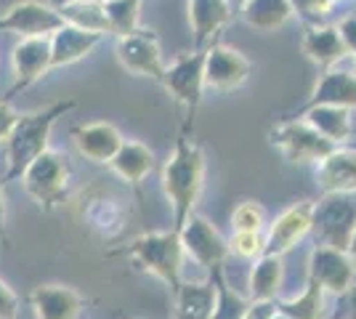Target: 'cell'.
Wrapping results in <instances>:
<instances>
[{"label": "cell", "mask_w": 356, "mask_h": 319, "mask_svg": "<svg viewBox=\"0 0 356 319\" xmlns=\"http://www.w3.org/2000/svg\"><path fill=\"white\" fill-rule=\"evenodd\" d=\"M106 3H109V0H106Z\"/></svg>", "instance_id": "obj_36"}, {"label": "cell", "mask_w": 356, "mask_h": 319, "mask_svg": "<svg viewBox=\"0 0 356 319\" xmlns=\"http://www.w3.org/2000/svg\"><path fill=\"white\" fill-rule=\"evenodd\" d=\"M290 16V0H248L245 19L258 30H274Z\"/></svg>", "instance_id": "obj_20"}, {"label": "cell", "mask_w": 356, "mask_h": 319, "mask_svg": "<svg viewBox=\"0 0 356 319\" xmlns=\"http://www.w3.org/2000/svg\"><path fill=\"white\" fill-rule=\"evenodd\" d=\"M16 314H19V301L6 288V282H0V319H16Z\"/></svg>", "instance_id": "obj_30"}, {"label": "cell", "mask_w": 356, "mask_h": 319, "mask_svg": "<svg viewBox=\"0 0 356 319\" xmlns=\"http://www.w3.org/2000/svg\"><path fill=\"white\" fill-rule=\"evenodd\" d=\"M351 250H354V256H356V231H354V237H351Z\"/></svg>", "instance_id": "obj_34"}, {"label": "cell", "mask_w": 356, "mask_h": 319, "mask_svg": "<svg viewBox=\"0 0 356 319\" xmlns=\"http://www.w3.org/2000/svg\"><path fill=\"white\" fill-rule=\"evenodd\" d=\"M16 120H19V117L14 115L11 104H8V101H0V141L8 138V133L14 131Z\"/></svg>", "instance_id": "obj_31"}, {"label": "cell", "mask_w": 356, "mask_h": 319, "mask_svg": "<svg viewBox=\"0 0 356 319\" xmlns=\"http://www.w3.org/2000/svg\"><path fill=\"white\" fill-rule=\"evenodd\" d=\"M67 173H70V170H67V163H64L56 152H48V149H45V152L24 170L22 181H24V189L35 197V202H38L40 208H45V211H51L54 205H59L61 199H64V192H67Z\"/></svg>", "instance_id": "obj_3"}, {"label": "cell", "mask_w": 356, "mask_h": 319, "mask_svg": "<svg viewBox=\"0 0 356 319\" xmlns=\"http://www.w3.org/2000/svg\"><path fill=\"white\" fill-rule=\"evenodd\" d=\"M312 224H314V205H309V202L293 205L290 211H284L282 215L274 221L264 250H266L268 256H280L284 250H290V247L312 229Z\"/></svg>", "instance_id": "obj_9"}, {"label": "cell", "mask_w": 356, "mask_h": 319, "mask_svg": "<svg viewBox=\"0 0 356 319\" xmlns=\"http://www.w3.org/2000/svg\"><path fill=\"white\" fill-rule=\"evenodd\" d=\"M319 181L327 192H354L356 189V154L332 152L319 167Z\"/></svg>", "instance_id": "obj_15"}, {"label": "cell", "mask_w": 356, "mask_h": 319, "mask_svg": "<svg viewBox=\"0 0 356 319\" xmlns=\"http://www.w3.org/2000/svg\"><path fill=\"white\" fill-rule=\"evenodd\" d=\"M226 19V3L223 0H194L192 3V22L197 35H208Z\"/></svg>", "instance_id": "obj_23"}, {"label": "cell", "mask_w": 356, "mask_h": 319, "mask_svg": "<svg viewBox=\"0 0 356 319\" xmlns=\"http://www.w3.org/2000/svg\"><path fill=\"white\" fill-rule=\"evenodd\" d=\"M284 314L293 319H319L322 317V288L312 279L306 295H303L300 301H296V304L287 306Z\"/></svg>", "instance_id": "obj_27"}, {"label": "cell", "mask_w": 356, "mask_h": 319, "mask_svg": "<svg viewBox=\"0 0 356 319\" xmlns=\"http://www.w3.org/2000/svg\"><path fill=\"white\" fill-rule=\"evenodd\" d=\"M118 56L125 69H131L134 75L141 77H157L163 80V59H160V48L152 35H141V32H128L122 35L118 46Z\"/></svg>", "instance_id": "obj_7"}, {"label": "cell", "mask_w": 356, "mask_h": 319, "mask_svg": "<svg viewBox=\"0 0 356 319\" xmlns=\"http://www.w3.org/2000/svg\"><path fill=\"white\" fill-rule=\"evenodd\" d=\"M136 8H138V0H109L104 6L106 19H109V30L120 32V35L134 32Z\"/></svg>", "instance_id": "obj_26"}, {"label": "cell", "mask_w": 356, "mask_h": 319, "mask_svg": "<svg viewBox=\"0 0 356 319\" xmlns=\"http://www.w3.org/2000/svg\"><path fill=\"white\" fill-rule=\"evenodd\" d=\"M109 165L115 167L125 181L138 183L149 170H152V152H149L144 144L131 141V144H122V147H120Z\"/></svg>", "instance_id": "obj_18"}, {"label": "cell", "mask_w": 356, "mask_h": 319, "mask_svg": "<svg viewBox=\"0 0 356 319\" xmlns=\"http://www.w3.org/2000/svg\"><path fill=\"white\" fill-rule=\"evenodd\" d=\"M271 141L284 152L290 163H312V160H325L335 152V144L325 138L316 128H309L303 122H287L280 125Z\"/></svg>", "instance_id": "obj_4"}, {"label": "cell", "mask_w": 356, "mask_h": 319, "mask_svg": "<svg viewBox=\"0 0 356 319\" xmlns=\"http://www.w3.org/2000/svg\"><path fill=\"white\" fill-rule=\"evenodd\" d=\"M319 101H330V104H356V80H351L348 75H335L327 77L325 83L319 85Z\"/></svg>", "instance_id": "obj_24"}, {"label": "cell", "mask_w": 356, "mask_h": 319, "mask_svg": "<svg viewBox=\"0 0 356 319\" xmlns=\"http://www.w3.org/2000/svg\"><path fill=\"white\" fill-rule=\"evenodd\" d=\"M74 147L83 157H88L93 163H112V157L122 147V136L118 133L115 125L109 122H93L74 128Z\"/></svg>", "instance_id": "obj_11"}, {"label": "cell", "mask_w": 356, "mask_h": 319, "mask_svg": "<svg viewBox=\"0 0 356 319\" xmlns=\"http://www.w3.org/2000/svg\"><path fill=\"white\" fill-rule=\"evenodd\" d=\"M51 67V40L48 38H24L19 46L14 48V72H16V85L11 93L19 88L32 85L38 77Z\"/></svg>", "instance_id": "obj_10"}, {"label": "cell", "mask_w": 356, "mask_h": 319, "mask_svg": "<svg viewBox=\"0 0 356 319\" xmlns=\"http://www.w3.org/2000/svg\"><path fill=\"white\" fill-rule=\"evenodd\" d=\"M232 247L239 256H258L264 250V240L258 231H237V237L232 240Z\"/></svg>", "instance_id": "obj_29"}, {"label": "cell", "mask_w": 356, "mask_h": 319, "mask_svg": "<svg viewBox=\"0 0 356 319\" xmlns=\"http://www.w3.org/2000/svg\"><path fill=\"white\" fill-rule=\"evenodd\" d=\"M303 51L319 64H330V61L341 59L346 54L341 35L335 30H312L303 40Z\"/></svg>", "instance_id": "obj_21"}, {"label": "cell", "mask_w": 356, "mask_h": 319, "mask_svg": "<svg viewBox=\"0 0 356 319\" xmlns=\"http://www.w3.org/2000/svg\"><path fill=\"white\" fill-rule=\"evenodd\" d=\"M248 72L250 67L237 51L213 48L202 64V85H208L213 91H234L245 83Z\"/></svg>", "instance_id": "obj_8"}, {"label": "cell", "mask_w": 356, "mask_h": 319, "mask_svg": "<svg viewBox=\"0 0 356 319\" xmlns=\"http://www.w3.org/2000/svg\"><path fill=\"white\" fill-rule=\"evenodd\" d=\"M59 3H70V0H59Z\"/></svg>", "instance_id": "obj_35"}, {"label": "cell", "mask_w": 356, "mask_h": 319, "mask_svg": "<svg viewBox=\"0 0 356 319\" xmlns=\"http://www.w3.org/2000/svg\"><path fill=\"white\" fill-rule=\"evenodd\" d=\"M338 35H341L346 51H356V16H351V19L343 22V27Z\"/></svg>", "instance_id": "obj_32"}, {"label": "cell", "mask_w": 356, "mask_h": 319, "mask_svg": "<svg viewBox=\"0 0 356 319\" xmlns=\"http://www.w3.org/2000/svg\"><path fill=\"white\" fill-rule=\"evenodd\" d=\"M3 218H6V202H3V183H0V227H3Z\"/></svg>", "instance_id": "obj_33"}, {"label": "cell", "mask_w": 356, "mask_h": 319, "mask_svg": "<svg viewBox=\"0 0 356 319\" xmlns=\"http://www.w3.org/2000/svg\"><path fill=\"white\" fill-rule=\"evenodd\" d=\"M202 154L194 144L181 141L173 160L165 165V192L176 208V224L184 227L186 215L194 208V199L202 186Z\"/></svg>", "instance_id": "obj_2"}, {"label": "cell", "mask_w": 356, "mask_h": 319, "mask_svg": "<svg viewBox=\"0 0 356 319\" xmlns=\"http://www.w3.org/2000/svg\"><path fill=\"white\" fill-rule=\"evenodd\" d=\"M264 227V208L255 202H242L234 211V229L237 231H261Z\"/></svg>", "instance_id": "obj_28"}, {"label": "cell", "mask_w": 356, "mask_h": 319, "mask_svg": "<svg viewBox=\"0 0 356 319\" xmlns=\"http://www.w3.org/2000/svg\"><path fill=\"white\" fill-rule=\"evenodd\" d=\"M280 277H282L280 259H274V256L264 259V263L255 266V272H252V293L258 298H271L280 288Z\"/></svg>", "instance_id": "obj_25"}, {"label": "cell", "mask_w": 356, "mask_h": 319, "mask_svg": "<svg viewBox=\"0 0 356 319\" xmlns=\"http://www.w3.org/2000/svg\"><path fill=\"white\" fill-rule=\"evenodd\" d=\"M134 256L144 269L154 272L157 277H163L165 282H173V288H178V256H181V245H178L176 234H152V237H141L136 240L131 247Z\"/></svg>", "instance_id": "obj_5"}, {"label": "cell", "mask_w": 356, "mask_h": 319, "mask_svg": "<svg viewBox=\"0 0 356 319\" xmlns=\"http://www.w3.org/2000/svg\"><path fill=\"white\" fill-rule=\"evenodd\" d=\"M312 120H314V128L325 138H330L332 144H335V141H343V138L348 136V120H346V112H343L341 106L316 109Z\"/></svg>", "instance_id": "obj_22"}, {"label": "cell", "mask_w": 356, "mask_h": 319, "mask_svg": "<svg viewBox=\"0 0 356 319\" xmlns=\"http://www.w3.org/2000/svg\"><path fill=\"white\" fill-rule=\"evenodd\" d=\"M202 64H205V59H181L173 69H168L163 75V83L168 85V91H173L178 101H186L192 109L200 101Z\"/></svg>", "instance_id": "obj_13"}, {"label": "cell", "mask_w": 356, "mask_h": 319, "mask_svg": "<svg viewBox=\"0 0 356 319\" xmlns=\"http://www.w3.org/2000/svg\"><path fill=\"white\" fill-rule=\"evenodd\" d=\"M96 40H99V35L72 27V24L70 27L64 24L61 30H56L54 40H51V67L72 64L80 56H86L90 48L96 46Z\"/></svg>", "instance_id": "obj_14"}, {"label": "cell", "mask_w": 356, "mask_h": 319, "mask_svg": "<svg viewBox=\"0 0 356 319\" xmlns=\"http://www.w3.org/2000/svg\"><path fill=\"white\" fill-rule=\"evenodd\" d=\"M61 16L64 22H70L72 27H80L86 32H112L109 30V19H106L104 6H96L90 0H70L61 6Z\"/></svg>", "instance_id": "obj_19"}, {"label": "cell", "mask_w": 356, "mask_h": 319, "mask_svg": "<svg viewBox=\"0 0 356 319\" xmlns=\"http://www.w3.org/2000/svg\"><path fill=\"white\" fill-rule=\"evenodd\" d=\"M189 224H192V227L186 229V234H184L186 250H189L197 261H202V263H216V261H221L223 253H226V245L221 243V237H218L202 218H194Z\"/></svg>", "instance_id": "obj_17"}, {"label": "cell", "mask_w": 356, "mask_h": 319, "mask_svg": "<svg viewBox=\"0 0 356 319\" xmlns=\"http://www.w3.org/2000/svg\"><path fill=\"white\" fill-rule=\"evenodd\" d=\"M38 319H77L80 314V295L70 288L45 285L30 295Z\"/></svg>", "instance_id": "obj_12"}, {"label": "cell", "mask_w": 356, "mask_h": 319, "mask_svg": "<svg viewBox=\"0 0 356 319\" xmlns=\"http://www.w3.org/2000/svg\"><path fill=\"white\" fill-rule=\"evenodd\" d=\"M64 27V16L40 3H16L8 8V14L0 16V30L19 32L24 38H43L48 32H56Z\"/></svg>", "instance_id": "obj_6"}, {"label": "cell", "mask_w": 356, "mask_h": 319, "mask_svg": "<svg viewBox=\"0 0 356 319\" xmlns=\"http://www.w3.org/2000/svg\"><path fill=\"white\" fill-rule=\"evenodd\" d=\"M314 261H316V266H314V282L319 288L335 290V293L348 288V282L354 277V269H351V263L343 259L341 253H335V250H319L314 256Z\"/></svg>", "instance_id": "obj_16"}, {"label": "cell", "mask_w": 356, "mask_h": 319, "mask_svg": "<svg viewBox=\"0 0 356 319\" xmlns=\"http://www.w3.org/2000/svg\"><path fill=\"white\" fill-rule=\"evenodd\" d=\"M72 104H54L51 109L35 112V115H24V117L16 120L14 131L6 138V144H8V179L24 176V170L45 152L51 125Z\"/></svg>", "instance_id": "obj_1"}]
</instances>
